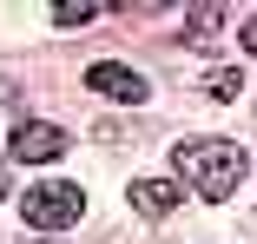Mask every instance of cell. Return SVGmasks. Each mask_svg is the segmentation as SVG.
<instances>
[{
	"instance_id": "1",
	"label": "cell",
	"mask_w": 257,
	"mask_h": 244,
	"mask_svg": "<svg viewBox=\"0 0 257 244\" xmlns=\"http://www.w3.org/2000/svg\"><path fill=\"white\" fill-rule=\"evenodd\" d=\"M172 159H178V178H191L198 198H231L244 178V145H231V139H185Z\"/></svg>"
},
{
	"instance_id": "2",
	"label": "cell",
	"mask_w": 257,
	"mask_h": 244,
	"mask_svg": "<svg viewBox=\"0 0 257 244\" xmlns=\"http://www.w3.org/2000/svg\"><path fill=\"white\" fill-rule=\"evenodd\" d=\"M79 211H86V198H79V185H66V178H46V185H33L20 198V218L33 231H66Z\"/></svg>"
},
{
	"instance_id": "3",
	"label": "cell",
	"mask_w": 257,
	"mask_h": 244,
	"mask_svg": "<svg viewBox=\"0 0 257 244\" xmlns=\"http://www.w3.org/2000/svg\"><path fill=\"white\" fill-rule=\"evenodd\" d=\"M86 86L92 92H106V99H119V106H139L145 99V73H132V66H119V60H99V66H86Z\"/></svg>"
},
{
	"instance_id": "4",
	"label": "cell",
	"mask_w": 257,
	"mask_h": 244,
	"mask_svg": "<svg viewBox=\"0 0 257 244\" xmlns=\"http://www.w3.org/2000/svg\"><path fill=\"white\" fill-rule=\"evenodd\" d=\"M7 152H14L20 165H46V159H60V152H66V126L33 119V126H20V132H14V145H7Z\"/></svg>"
},
{
	"instance_id": "5",
	"label": "cell",
	"mask_w": 257,
	"mask_h": 244,
	"mask_svg": "<svg viewBox=\"0 0 257 244\" xmlns=\"http://www.w3.org/2000/svg\"><path fill=\"white\" fill-rule=\"evenodd\" d=\"M178 198H185V191H178L172 178H132V205H139L145 218H172Z\"/></svg>"
},
{
	"instance_id": "6",
	"label": "cell",
	"mask_w": 257,
	"mask_h": 244,
	"mask_svg": "<svg viewBox=\"0 0 257 244\" xmlns=\"http://www.w3.org/2000/svg\"><path fill=\"white\" fill-rule=\"evenodd\" d=\"M53 20H60V27H92V20H99V7H92V0H60Z\"/></svg>"
},
{
	"instance_id": "7",
	"label": "cell",
	"mask_w": 257,
	"mask_h": 244,
	"mask_svg": "<svg viewBox=\"0 0 257 244\" xmlns=\"http://www.w3.org/2000/svg\"><path fill=\"white\" fill-rule=\"evenodd\" d=\"M218 20H224L218 7H191V27H185V40H198V46H204V40L218 33Z\"/></svg>"
},
{
	"instance_id": "8",
	"label": "cell",
	"mask_w": 257,
	"mask_h": 244,
	"mask_svg": "<svg viewBox=\"0 0 257 244\" xmlns=\"http://www.w3.org/2000/svg\"><path fill=\"white\" fill-rule=\"evenodd\" d=\"M237 86H244V79H237L231 66H218L211 79H204V92H211V99H237Z\"/></svg>"
},
{
	"instance_id": "9",
	"label": "cell",
	"mask_w": 257,
	"mask_h": 244,
	"mask_svg": "<svg viewBox=\"0 0 257 244\" xmlns=\"http://www.w3.org/2000/svg\"><path fill=\"white\" fill-rule=\"evenodd\" d=\"M244 46H250V53H257V20H244Z\"/></svg>"
},
{
	"instance_id": "10",
	"label": "cell",
	"mask_w": 257,
	"mask_h": 244,
	"mask_svg": "<svg viewBox=\"0 0 257 244\" xmlns=\"http://www.w3.org/2000/svg\"><path fill=\"white\" fill-rule=\"evenodd\" d=\"M0 198H7V165H0Z\"/></svg>"
},
{
	"instance_id": "11",
	"label": "cell",
	"mask_w": 257,
	"mask_h": 244,
	"mask_svg": "<svg viewBox=\"0 0 257 244\" xmlns=\"http://www.w3.org/2000/svg\"><path fill=\"white\" fill-rule=\"evenodd\" d=\"M33 244H53V237H33Z\"/></svg>"
}]
</instances>
